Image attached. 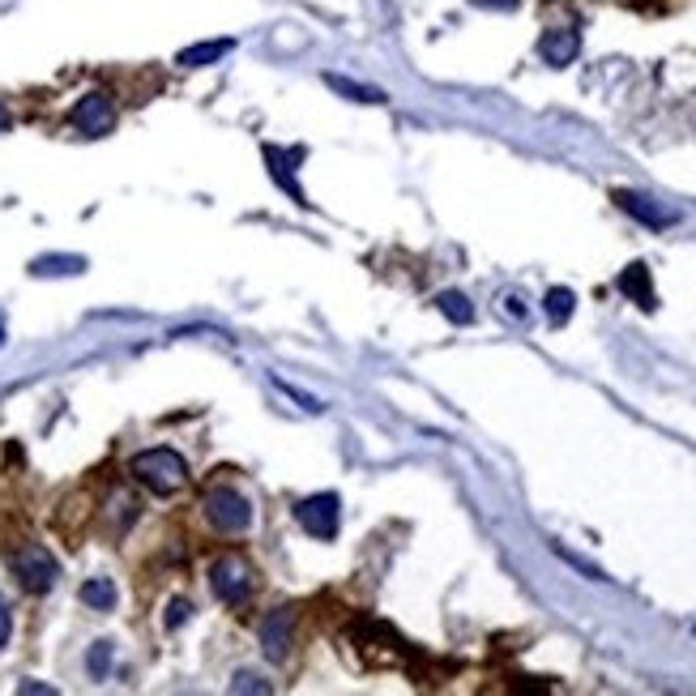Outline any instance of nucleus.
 Listing matches in <instances>:
<instances>
[{
	"instance_id": "nucleus-1",
	"label": "nucleus",
	"mask_w": 696,
	"mask_h": 696,
	"mask_svg": "<svg viewBox=\"0 0 696 696\" xmlns=\"http://www.w3.org/2000/svg\"><path fill=\"white\" fill-rule=\"evenodd\" d=\"M129 474L141 487H150L154 496H171V492H180L184 487L188 466H184V457L176 449H146L129 462Z\"/></svg>"
},
{
	"instance_id": "nucleus-2",
	"label": "nucleus",
	"mask_w": 696,
	"mask_h": 696,
	"mask_svg": "<svg viewBox=\"0 0 696 696\" xmlns=\"http://www.w3.org/2000/svg\"><path fill=\"white\" fill-rule=\"evenodd\" d=\"M13 577H18V585L26 594H47L52 585L60 581V564H56V556L47 547H39V543H30V547H22V551H13Z\"/></svg>"
},
{
	"instance_id": "nucleus-3",
	"label": "nucleus",
	"mask_w": 696,
	"mask_h": 696,
	"mask_svg": "<svg viewBox=\"0 0 696 696\" xmlns=\"http://www.w3.org/2000/svg\"><path fill=\"white\" fill-rule=\"evenodd\" d=\"M205 517H210V526L218 534H244L252 526V504L240 492H231V487H214L205 496Z\"/></svg>"
},
{
	"instance_id": "nucleus-4",
	"label": "nucleus",
	"mask_w": 696,
	"mask_h": 696,
	"mask_svg": "<svg viewBox=\"0 0 696 696\" xmlns=\"http://www.w3.org/2000/svg\"><path fill=\"white\" fill-rule=\"evenodd\" d=\"M295 521L304 526V534H312V539H334L338 521H342V500L334 492H316V496L295 504Z\"/></svg>"
},
{
	"instance_id": "nucleus-5",
	"label": "nucleus",
	"mask_w": 696,
	"mask_h": 696,
	"mask_svg": "<svg viewBox=\"0 0 696 696\" xmlns=\"http://www.w3.org/2000/svg\"><path fill=\"white\" fill-rule=\"evenodd\" d=\"M210 590H214L218 603H227V607L248 603V598H252V573H248V564L235 560V556L214 560V568H210Z\"/></svg>"
},
{
	"instance_id": "nucleus-6",
	"label": "nucleus",
	"mask_w": 696,
	"mask_h": 696,
	"mask_svg": "<svg viewBox=\"0 0 696 696\" xmlns=\"http://www.w3.org/2000/svg\"><path fill=\"white\" fill-rule=\"evenodd\" d=\"M73 129L86 133V137H107L116 129V107L107 99L103 90H90L86 99H77L73 107Z\"/></svg>"
},
{
	"instance_id": "nucleus-7",
	"label": "nucleus",
	"mask_w": 696,
	"mask_h": 696,
	"mask_svg": "<svg viewBox=\"0 0 696 696\" xmlns=\"http://www.w3.org/2000/svg\"><path fill=\"white\" fill-rule=\"evenodd\" d=\"M291 637H295V611L291 607H278L261 620V650L270 662H287L291 654Z\"/></svg>"
},
{
	"instance_id": "nucleus-8",
	"label": "nucleus",
	"mask_w": 696,
	"mask_h": 696,
	"mask_svg": "<svg viewBox=\"0 0 696 696\" xmlns=\"http://www.w3.org/2000/svg\"><path fill=\"white\" fill-rule=\"evenodd\" d=\"M581 52V35L573 26H556V30H547V35L539 39V56L547 60L551 69H564V65H573Z\"/></svg>"
},
{
	"instance_id": "nucleus-9",
	"label": "nucleus",
	"mask_w": 696,
	"mask_h": 696,
	"mask_svg": "<svg viewBox=\"0 0 696 696\" xmlns=\"http://www.w3.org/2000/svg\"><path fill=\"white\" fill-rule=\"evenodd\" d=\"M615 201H620V210H628L637 223L645 227H671L675 223V214L671 210H658V205L650 197H637V193H615Z\"/></svg>"
},
{
	"instance_id": "nucleus-10",
	"label": "nucleus",
	"mask_w": 696,
	"mask_h": 696,
	"mask_svg": "<svg viewBox=\"0 0 696 696\" xmlns=\"http://www.w3.org/2000/svg\"><path fill=\"white\" fill-rule=\"evenodd\" d=\"M620 291L632 299V304H641V308H654L658 299H654V282H650V270H645L641 261H632L628 270L620 274Z\"/></svg>"
},
{
	"instance_id": "nucleus-11",
	"label": "nucleus",
	"mask_w": 696,
	"mask_h": 696,
	"mask_svg": "<svg viewBox=\"0 0 696 696\" xmlns=\"http://www.w3.org/2000/svg\"><path fill=\"white\" fill-rule=\"evenodd\" d=\"M231 47H235V39H210V43L184 47V52L176 56V65H184V69H205V65H214V60H223Z\"/></svg>"
},
{
	"instance_id": "nucleus-12",
	"label": "nucleus",
	"mask_w": 696,
	"mask_h": 696,
	"mask_svg": "<svg viewBox=\"0 0 696 696\" xmlns=\"http://www.w3.org/2000/svg\"><path fill=\"white\" fill-rule=\"evenodd\" d=\"M291 158H299V150L287 154V150H278V146H265V163H270V176H274L282 188H287V193H291L299 205H308V201H304V188H299L295 176H291Z\"/></svg>"
},
{
	"instance_id": "nucleus-13",
	"label": "nucleus",
	"mask_w": 696,
	"mask_h": 696,
	"mask_svg": "<svg viewBox=\"0 0 696 696\" xmlns=\"http://www.w3.org/2000/svg\"><path fill=\"white\" fill-rule=\"evenodd\" d=\"M325 86L346 94L351 103H385V94L376 86H359V82H351V77H338V73H325Z\"/></svg>"
},
{
	"instance_id": "nucleus-14",
	"label": "nucleus",
	"mask_w": 696,
	"mask_h": 696,
	"mask_svg": "<svg viewBox=\"0 0 696 696\" xmlns=\"http://www.w3.org/2000/svg\"><path fill=\"white\" fill-rule=\"evenodd\" d=\"M82 603H86L90 611H112V607H116V585L107 581V577H90V581L82 585Z\"/></svg>"
},
{
	"instance_id": "nucleus-15",
	"label": "nucleus",
	"mask_w": 696,
	"mask_h": 696,
	"mask_svg": "<svg viewBox=\"0 0 696 696\" xmlns=\"http://www.w3.org/2000/svg\"><path fill=\"white\" fill-rule=\"evenodd\" d=\"M86 261L82 257H39L35 265H30V274L39 278H56V274H82Z\"/></svg>"
},
{
	"instance_id": "nucleus-16",
	"label": "nucleus",
	"mask_w": 696,
	"mask_h": 696,
	"mask_svg": "<svg viewBox=\"0 0 696 696\" xmlns=\"http://www.w3.org/2000/svg\"><path fill=\"white\" fill-rule=\"evenodd\" d=\"M436 308L445 312L453 325H470V321H474V308H470V299H466L462 291H445V295L436 299Z\"/></svg>"
},
{
	"instance_id": "nucleus-17",
	"label": "nucleus",
	"mask_w": 696,
	"mask_h": 696,
	"mask_svg": "<svg viewBox=\"0 0 696 696\" xmlns=\"http://www.w3.org/2000/svg\"><path fill=\"white\" fill-rule=\"evenodd\" d=\"M573 304H577V299H573V291H568V287H551L547 299H543V308H547V316L556 325H564L568 316H573Z\"/></svg>"
},
{
	"instance_id": "nucleus-18",
	"label": "nucleus",
	"mask_w": 696,
	"mask_h": 696,
	"mask_svg": "<svg viewBox=\"0 0 696 696\" xmlns=\"http://www.w3.org/2000/svg\"><path fill=\"white\" fill-rule=\"evenodd\" d=\"M86 671L94 679H107V671H112V641H99L94 650L86 654Z\"/></svg>"
},
{
	"instance_id": "nucleus-19",
	"label": "nucleus",
	"mask_w": 696,
	"mask_h": 696,
	"mask_svg": "<svg viewBox=\"0 0 696 696\" xmlns=\"http://www.w3.org/2000/svg\"><path fill=\"white\" fill-rule=\"evenodd\" d=\"M188 615H193V603H188V598H176V603L167 607V628H180Z\"/></svg>"
},
{
	"instance_id": "nucleus-20",
	"label": "nucleus",
	"mask_w": 696,
	"mask_h": 696,
	"mask_svg": "<svg viewBox=\"0 0 696 696\" xmlns=\"http://www.w3.org/2000/svg\"><path fill=\"white\" fill-rule=\"evenodd\" d=\"M231 688H235V692H270L257 675H248V671H244V675H235V684H231Z\"/></svg>"
},
{
	"instance_id": "nucleus-21",
	"label": "nucleus",
	"mask_w": 696,
	"mask_h": 696,
	"mask_svg": "<svg viewBox=\"0 0 696 696\" xmlns=\"http://www.w3.org/2000/svg\"><path fill=\"white\" fill-rule=\"evenodd\" d=\"M9 637H13V615L5 607V598H0V645H9Z\"/></svg>"
},
{
	"instance_id": "nucleus-22",
	"label": "nucleus",
	"mask_w": 696,
	"mask_h": 696,
	"mask_svg": "<svg viewBox=\"0 0 696 696\" xmlns=\"http://www.w3.org/2000/svg\"><path fill=\"white\" fill-rule=\"evenodd\" d=\"M470 5H479V9H517V0H470Z\"/></svg>"
},
{
	"instance_id": "nucleus-23",
	"label": "nucleus",
	"mask_w": 696,
	"mask_h": 696,
	"mask_svg": "<svg viewBox=\"0 0 696 696\" xmlns=\"http://www.w3.org/2000/svg\"><path fill=\"white\" fill-rule=\"evenodd\" d=\"M504 312H509V316H517V321H521V316H526V308H521V299H517V295H509V299H504Z\"/></svg>"
},
{
	"instance_id": "nucleus-24",
	"label": "nucleus",
	"mask_w": 696,
	"mask_h": 696,
	"mask_svg": "<svg viewBox=\"0 0 696 696\" xmlns=\"http://www.w3.org/2000/svg\"><path fill=\"white\" fill-rule=\"evenodd\" d=\"M9 124H13V120H9V112H5V103H0V133H5Z\"/></svg>"
},
{
	"instance_id": "nucleus-25",
	"label": "nucleus",
	"mask_w": 696,
	"mask_h": 696,
	"mask_svg": "<svg viewBox=\"0 0 696 696\" xmlns=\"http://www.w3.org/2000/svg\"><path fill=\"white\" fill-rule=\"evenodd\" d=\"M0 346H5V325H0Z\"/></svg>"
},
{
	"instance_id": "nucleus-26",
	"label": "nucleus",
	"mask_w": 696,
	"mask_h": 696,
	"mask_svg": "<svg viewBox=\"0 0 696 696\" xmlns=\"http://www.w3.org/2000/svg\"><path fill=\"white\" fill-rule=\"evenodd\" d=\"M692 632H696V628H692Z\"/></svg>"
}]
</instances>
